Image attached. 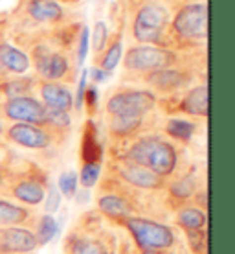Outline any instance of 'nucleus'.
Listing matches in <instances>:
<instances>
[{
	"label": "nucleus",
	"instance_id": "1",
	"mask_svg": "<svg viewBox=\"0 0 235 254\" xmlns=\"http://www.w3.org/2000/svg\"><path fill=\"white\" fill-rule=\"evenodd\" d=\"M121 159L143 166L160 177H171L178 166V151L175 144L158 134H143L134 140Z\"/></svg>",
	"mask_w": 235,
	"mask_h": 254
},
{
	"label": "nucleus",
	"instance_id": "2",
	"mask_svg": "<svg viewBox=\"0 0 235 254\" xmlns=\"http://www.w3.org/2000/svg\"><path fill=\"white\" fill-rule=\"evenodd\" d=\"M171 22L169 7L158 2H143L138 11L134 13L133 20V37L136 43L149 46H164L165 33Z\"/></svg>",
	"mask_w": 235,
	"mask_h": 254
},
{
	"label": "nucleus",
	"instance_id": "3",
	"mask_svg": "<svg viewBox=\"0 0 235 254\" xmlns=\"http://www.w3.org/2000/svg\"><path fill=\"white\" fill-rule=\"evenodd\" d=\"M125 229L129 234L133 236L134 243L141 249V251H154V253H164L175 247L177 243V236L175 230L165 225V223L154 221L149 217L131 216L123 219Z\"/></svg>",
	"mask_w": 235,
	"mask_h": 254
},
{
	"label": "nucleus",
	"instance_id": "4",
	"mask_svg": "<svg viewBox=\"0 0 235 254\" xmlns=\"http://www.w3.org/2000/svg\"><path fill=\"white\" fill-rule=\"evenodd\" d=\"M178 54L167 46H149L138 45L129 48L123 56V66L127 72L149 74L154 70L171 68L178 64Z\"/></svg>",
	"mask_w": 235,
	"mask_h": 254
},
{
	"label": "nucleus",
	"instance_id": "5",
	"mask_svg": "<svg viewBox=\"0 0 235 254\" xmlns=\"http://www.w3.org/2000/svg\"><path fill=\"white\" fill-rule=\"evenodd\" d=\"M171 30L180 41H204L208 35V6L204 2L182 6L173 19Z\"/></svg>",
	"mask_w": 235,
	"mask_h": 254
},
{
	"label": "nucleus",
	"instance_id": "6",
	"mask_svg": "<svg viewBox=\"0 0 235 254\" xmlns=\"http://www.w3.org/2000/svg\"><path fill=\"white\" fill-rule=\"evenodd\" d=\"M156 105V96L147 89H127L118 90L105 103L107 115H138L145 116Z\"/></svg>",
	"mask_w": 235,
	"mask_h": 254
},
{
	"label": "nucleus",
	"instance_id": "7",
	"mask_svg": "<svg viewBox=\"0 0 235 254\" xmlns=\"http://www.w3.org/2000/svg\"><path fill=\"white\" fill-rule=\"evenodd\" d=\"M33 68L37 72L39 77H43L45 81H57L61 83L70 72V61L61 52H51L48 46L39 45L32 52Z\"/></svg>",
	"mask_w": 235,
	"mask_h": 254
},
{
	"label": "nucleus",
	"instance_id": "8",
	"mask_svg": "<svg viewBox=\"0 0 235 254\" xmlns=\"http://www.w3.org/2000/svg\"><path fill=\"white\" fill-rule=\"evenodd\" d=\"M114 172L123 183H127L133 188H138V190L154 191L165 188L164 177H160V175L153 173L151 170L143 168V166L136 164V162L121 159V157L118 160H114Z\"/></svg>",
	"mask_w": 235,
	"mask_h": 254
},
{
	"label": "nucleus",
	"instance_id": "9",
	"mask_svg": "<svg viewBox=\"0 0 235 254\" xmlns=\"http://www.w3.org/2000/svg\"><path fill=\"white\" fill-rule=\"evenodd\" d=\"M2 115L15 124H33L45 127L46 107L33 96H20L2 103Z\"/></svg>",
	"mask_w": 235,
	"mask_h": 254
},
{
	"label": "nucleus",
	"instance_id": "10",
	"mask_svg": "<svg viewBox=\"0 0 235 254\" xmlns=\"http://www.w3.org/2000/svg\"><path fill=\"white\" fill-rule=\"evenodd\" d=\"M6 138L24 149H48L53 144V131L33 124H11L6 131Z\"/></svg>",
	"mask_w": 235,
	"mask_h": 254
},
{
	"label": "nucleus",
	"instance_id": "11",
	"mask_svg": "<svg viewBox=\"0 0 235 254\" xmlns=\"http://www.w3.org/2000/svg\"><path fill=\"white\" fill-rule=\"evenodd\" d=\"M191 79H193L191 72L184 68H177V66L154 70V72H149L145 76L147 85L160 94H173V92L186 89L191 85Z\"/></svg>",
	"mask_w": 235,
	"mask_h": 254
},
{
	"label": "nucleus",
	"instance_id": "12",
	"mask_svg": "<svg viewBox=\"0 0 235 254\" xmlns=\"http://www.w3.org/2000/svg\"><path fill=\"white\" fill-rule=\"evenodd\" d=\"M39 247L33 230L24 227L0 229V254H30Z\"/></svg>",
	"mask_w": 235,
	"mask_h": 254
},
{
	"label": "nucleus",
	"instance_id": "13",
	"mask_svg": "<svg viewBox=\"0 0 235 254\" xmlns=\"http://www.w3.org/2000/svg\"><path fill=\"white\" fill-rule=\"evenodd\" d=\"M39 96L46 109H53V111H66L70 113L74 109V94L72 90L57 81H43L39 85Z\"/></svg>",
	"mask_w": 235,
	"mask_h": 254
},
{
	"label": "nucleus",
	"instance_id": "14",
	"mask_svg": "<svg viewBox=\"0 0 235 254\" xmlns=\"http://www.w3.org/2000/svg\"><path fill=\"white\" fill-rule=\"evenodd\" d=\"M46 188H48L46 179L43 181V177L28 175L11 186V195L26 206H37L45 201Z\"/></svg>",
	"mask_w": 235,
	"mask_h": 254
},
{
	"label": "nucleus",
	"instance_id": "15",
	"mask_svg": "<svg viewBox=\"0 0 235 254\" xmlns=\"http://www.w3.org/2000/svg\"><path fill=\"white\" fill-rule=\"evenodd\" d=\"M97 210L110 219L123 221L127 217L134 216L136 206L133 204V201H129L127 197L121 193H105L97 199Z\"/></svg>",
	"mask_w": 235,
	"mask_h": 254
},
{
	"label": "nucleus",
	"instance_id": "16",
	"mask_svg": "<svg viewBox=\"0 0 235 254\" xmlns=\"http://www.w3.org/2000/svg\"><path fill=\"white\" fill-rule=\"evenodd\" d=\"M0 64L4 66L7 74L24 76L26 72L30 70V66H32V61H30V56L26 52L9 45V43L0 41Z\"/></svg>",
	"mask_w": 235,
	"mask_h": 254
},
{
	"label": "nucleus",
	"instance_id": "17",
	"mask_svg": "<svg viewBox=\"0 0 235 254\" xmlns=\"http://www.w3.org/2000/svg\"><path fill=\"white\" fill-rule=\"evenodd\" d=\"M26 13L35 22H45V24L59 22L64 15L63 7L59 6V2H55V0H28Z\"/></svg>",
	"mask_w": 235,
	"mask_h": 254
},
{
	"label": "nucleus",
	"instance_id": "18",
	"mask_svg": "<svg viewBox=\"0 0 235 254\" xmlns=\"http://www.w3.org/2000/svg\"><path fill=\"white\" fill-rule=\"evenodd\" d=\"M180 111L197 118H208V85H197L188 90L180 102Z\"/></svg>",
	"mask_w": 235,
	"mask_h": 254
},
{
	"label": "nucleus",
	"instance_id": "19",
	"mask_svg": "<svg viewBox=\"0 0 235 254\" xmlns=\"http://www.w3.org/2000/svg\"><path fill=\"white\" fill-rule=\"evenodd\" d=\"M143 126V116L138 115H116L110 116L108 122V133L114 138H127L140 131Z\"/></svg>",
	"mask_w": 235,
	"mask_h": 254
},
{
	"label": "nucleus",
	"instance_id": "20",
	"mask_svg": "<svg viewBox=\"0 0 235 254\" xmlns=\"http://www.w3.org/2000/svg\"><path fill=\"white\" fill-rule=\"evenodd\" d=\"M66 254H110L107 243L92 236H70Z\"/></svg>",
	"mask_w": 235,
	"mask_h": 254
},
{
	"label": "nucleus",
	"instance_id": "21",
	"mask_svg": "<svg viewBox=\"0 0 235 254\" xmlns=\"http://www.w3.org/2000/svg\"><path fill=\"white\" fill-rule=\"evenodd\" d=\"M30 217H32L30 208L0 199V229L2 227H22Z\"/></svg>",
	"mask_w": 235,
	"mask_h": 254
},
{
	"label": "nucleus",
	"instance_id": "22",
	"mask_svg": "<svg viewBox=\"0 0 235 254\" xmlns=\"http://www.w3.org/2000/svg\"><path fill=\"white\" fill-rule=\"evenodd\" d=\"M33 77L30 76H17L11 79H4L0 81V98L7 102L13 98H20V96H30L33 89Z\"/></svg>",
	"mask_w": 235,
	"mask_h": 254
},
{
	"label": "nucleus",
	"instance_id": "23",
	"mask_svg": "<svg viewBox=\"0 0 235 254\" xmlns=\"http://www.w3.org/2000/svg\"><path fill=\"white\" fill-rule=\"evenodd\" d=\"M206 223H208V216H206L204 210L197 208V206H191V204L178 208L177 225L182 227L186 232L188 230H204Z\"/></svg>",
	"mask_w": 235,
	"mask_h": 254
},
{
	"label": "nucleus",
	"instance_id": "24",
	"mask_svg": "<svg viewBox=\"0 0 235 254\" xmlns=\"http://www.w3.org/2000/svg\"><path fill=\"white\" fill-rule=\"evenodd\" d=\"M83 164L85 162H101L103 147L97 140V131L92 122L85 126V134H83Z\"/></svg>",
	"mask_w": 235,
	"mask_h": 254
},
{
	"label": "nucleus",
	"instance_id": "25",
	"mask_svg": "<svg viewBox=\"0 0 235 254\" xmlns=\"http://www.w3.org/2000/svg\"><path fill=\"white\" fill-rule=\"evenodd\" d=\"M167 186V191L173 199H177L180 203H186L193 199L195 191H197V179L195 175H184V177H178L175 181H171Z\"/></svg>",
	"mask_w": 235,
	"mask_h": 254
},
{
	"label": "nucleus",
	"instance_id": "26",
	"mask_svg": "<svg viewBox=\"0 0 235 254\" xmlns=\"http://www.w3.org/2000/svg\"><path fill=\"white\" fill-rule=\"evenodd\" d=\"M121 52H123V43H121L120 35H116L112 41L107 43L101 58L97 59V66L101 70H105V72H108V74H112L121 61Z\"/></svg>",
	"mask_w": 235,
	"mask_h": 254
},
{
	"label": "nucleus",
	"instance_id": "27",
	"mask_svg": "<svg viewBox=\"0 0 235 254\" xmlns=\"http://www.w3.org/2000/svg\"><path fill=\"white\" fill-rule=\"evenodd\" d=\"M165 134H169L171 138H175L177 142H189L195 134L197 126L189 120L184 118H169L165 122Z\"/></svg>",
	"mask_w": 235,
	"mask_h": 254
},
{
	"label": "nucleus",
	"instance_id": "28",
	"mask_svg": "<svg viewBox=\"0 0 235 254\" xmlns=\"http://www.w3.org/2000/svg\"><path fill=\"white\" fill-rule=\"evenodd\" d=\"M35 238H37L39 247L48 245V243L57 236V219L51 216V214H45V216L39 219L37 229H35Z\"/></svg>",
	"mask_w": 235,
	"mask_h": 254
},
{
	"label": "nucleus",
	"instance_id": "29",
	"mask_svg": "<svg viewBox=\"0 0 235 254\" xmlns=\"http://www.w3.org/2000/svg\"><path fill=\"white\" fill-rule=\"evenodd\" d=\"M101 170H103L101 162H85L79 175H77V181L81 183V186L85 190H90V188H94L97 185Z\"/></svg>",
	"mask_w": 235,
	"mask_h": 254
},
{
	"label": "nucleus",
	"instance_id": "30",
	"mask_svg": "<svg viewBox=\"0 0 235 254\" xmlns=\"http://www.w3.org/2000/svg\"><path fill=\"white\" fill-rule=\"evenodd\" d=\"M72 126V116L66 111H53V109H46V120L45 127L50 131H64Z\"/></svg>",
	"mask_w": 235,
	"mask_h": 254
},
{
	"label": "nucleus",
	"instance_id": "31",
	"mask_svg": "<svg viewBox=\"0 0 235 254\" xmlns=\"http://www.w3.org/2000/svg\"><path fill=\"white\" fill-rule=\"evenodd\" d=\"M77 173L74 172V170H66V172H63L61 175H59L57 179V190L59 193L63 197H66V199H74V195H76L77 191Z\"/></svg>",
	"mask_w": 235,
	"mask_h": 254
},
{
	"label": "nucleus",
	"instance_id": "32",
	"mask_svg": "<svg viewBox=\"0 0 235 254\" xmlns=\"http://www.w3.org/2000/svg\"><path fill=\"white\" fill-rule=\"evenodd\" d=\"M90 43H92V50L95 54H101L108 43V28L103 20H97L94 24L92 35H90Z\"/></svg>",
	"mask_w": 235,
	"mask_h": 254
},
{
	"label": "nucleus",
	"instance_id": "33",
	"mask_svg": "<svg viewBox=\"0 0 235 254\" xmlns=\"http://www.w3.org/2000/svg\"><path fill=\"white\" fill-rule=\"evenodd\" d=\"M61 201H63V195L59 193L57 186L50 185L46 188V195H45V210L46 214H53V212H59L61 208Z\"/></svg>",
	"mask_w": 235,
	"mask_h": 254
},
{
	"label": "nucleus",
	"instance_id": "34",
	"mask_svg": "<svg viewBox=\"0 0 235 254\" xmlns=\"http://www.w3.org/2000/svg\"><path fill=\"white\" fill-rule=\"evenodd\" d=\"M188 242H189L191 251L195 254H204L206 253V247H208V240H206V234L204 230H188Z\"/></svg>",
	"mask_w": 235,
	"mask_h": 254
},
{
	"label": "nucleus",
	"instance_id": "35",
	"mask_svg": "<svg viewBox=\"0 0 235 254\" xmlns=\"http://www.w3.org/2000/svg\"><path fill=\"white\" fill-rule=\"evenodd\" d=\"M90 48V32L87 26H83L79 32V39H77V64H83L85 59L89 56Z\"/></svg>",
	"mask_w": 235,
	"mask_h": 254
},
{
	"label": "nucleus",
	"instance_id": "36",
	"mask_svg": "<svg viewBox=\"0 0 235 254\" xmlns=\"http://www.w3.org/2000/svg\"><path fill=\"white\" fill-rule=\"evenodd\" d=\"M87 85H89V72L83 70L81 77H79V81H77V92H76V96H74V109H76V111H81L83 109V100H85Z\"/></svg>",
	"mask_w": 235,
	"mask_h": 254
},
{
	"label": "nucleus",
	"instance_id": "37",
	"mask_svg": "<svg viewBox=\"0 0 235 254\" xmlns=\"http://www.w3.org/2000/svg\"><path fill=\"white\" fill-rule=\"evenodd\" d=\"M97 98H99V92H97V87L95 85H87V90H85V100H83V105H87L90 113H94L97 109Z\"/></svg>",
	"mask_w": 235,
	"mask_h": 254
},
{
	"label": "nucleus",
	"instance_id": "38",
	"mask_svg": "<svg viewBox=\"0 0 235 254\" xmlns=\"http://www.w3.org/2000/svg\"><path fill=\"white\" fill-rule=\"evenodd\" d=\"M87 72H89V77L94 83H105L108 77H110V74H108V72H105V70H101L99 66H92V68L87 70Z\"/></svg>",
	"mask_w": 235,
	"mask_h": 254
},
{
	"label": "nucleus",
	"instance_id": "39",
	"mask_svg": "<svg viewBox=\"0 0 235 254\" xmlns=\"http://www.w3.org/2000/svg\"><path fill=\"white\" fill-rule=\"evenodd\" d=\"M195 206L200 210H208V190H197L193 195Z\"/></svg>",
	"mask_w": 235,
	"mask_h": 254
},
{
	"label": "nucleus",
	"instance_id": "40",
	"mask_svg": "<svg viewBox=\"0 0 235 254\" xmlns=\"http://www.w3.org/2000/svg\"><path fill=\"white\" fill-rule=\"evenodd\" d=\"M6 77H7V72H6V70H4V66L0 64V81H4Z\"/></svg>",
	"mask_w": 235,
	"mask_h": 254
},
{
	"label": "nucleus",
	"instance_id": "41",
	"mask_svg": "<svg viewBox=\"0 0 235 254\" xmlns=\"http://www.w3.org/2000/svg\"><path fill=\"white\" fill-rule=\"evenodd\" d=\"M4 181H6V177H4V173L0 172V190H2V186H4Z\"/></svg>",
	"mask_w": 235,
	"mask_h": 254
},
{
	"label": "nucleus",
	"instance_id": "42",
	"mask_svg": "<svg viewBox=\"0 0 235 254\" xmlns=\"http://www.w3.org/2000/svg\"><path fill=\"white\" fill-rule=\"evenodd\" d=\"M141 254H162V253H154V251H141Z\"/></svg>",
	"mask_w": 235,
	"mask_h": 254
},
{
	"label": "nucleus",
	"instance_id": "43",
	"mask_svg": "<svg viewBox=\"0 0 235 254\" xmlns=\"http://www.w3.org/2000/svg\"><path fill=\"white\" fill-rule=\"evenodd\" d=\"M4 134V124H2V120H0V136Z\"/></svg>",
	"mask_w": 235,
	"mask_h": 254
},
{
	"label": "nucleus",
	"instance_id": "44",
	"mask_svg": "<svg viewBox=\"0 0 235 254\" xmlns=\"http://www.w3.org/2000/svg\"><path fill=\"white\" fill-rule=\"evenodd\" d=\"M2 24H4V20H2V19H0V28H2Z\"/></svg>",
	"mask_w": 235,
	"mask_h": 254
},
{
	"label": "nucleus",
	"instance_id": "45",
	"mask_svg": "<svg viewBox=\"0 0 235 254\" xmlns=\"http://www.w3.org/2000/svg\"><path fill=\"white\" fill-rule=\"evenodd\" d=\"M143 2H151V0H143Z\"/></svg>",
	"mask_w": 235,
	"mask_h": 254
},
{
	"label": "nucleus",
	"instance_id": "46",
	"mask_svg": "<svg viewBox=\"0 0 235 254\" xmlns=\"http://www.w3.org/2000/svg\"><path fill=\"white\" fill-rule=\"evenodd\" d=\"M0 2H2V0H0Z\"/></svg>",
	"mask_w": 235,
	"mask_h": 254
}]
</instances>
